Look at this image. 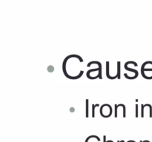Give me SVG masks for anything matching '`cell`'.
<instances>
[{
	"mask_svg": "<svg viewBox=\"0 0 152 142\" xmlns=\"http://www.w3.org/2000/svg\"><path fill=\"white\" fill-rule=\"evenodd\" d=\"M118 142H124V141H118Z\"/></svg>",
	"mask_w": 152,
	"mask_h": 142,
	"instance_id": "7",
	"label": "cell"
},
{
	"mask_svg": "<svg viewBox=\"0 0 152 142\" xmlns=\"http://www.w3.org/2000/svg\"><path fill=\"white\" fill-rule=\"evenodd\" d=\"M139 116V115H138V105L137 104L136 105V117H138Z\"/></svg>",
	"mask_w": 152,
	"mask_h": 142,
	"instance_id": "6",
	"label": "cell"
},
{
	"mask_svg": "<svg viewBox=\"0 0 152 142\" xmlns=\"http://www.w3.org/2000/svg\"><path fill=\"white\" fill-rule=\"evenodd\" d=\"M117 108H118V104H115V117H117Z\"/></svg>",
	"mask_w": 152,
	"mask_h": 142,
	"instance_id": "5",
	"label": "cell"
},
{
	"mask_svg": "<svg viewBox=\"0 0 152 142\" xmlns=\"http://www.w3.org/2000/svg\"><path fill=\"white\" fill-rule=\"evenodd\" d=\"M88 101L89 100L88 99H86V117H88L89 116V114H88Z\"/></svg>",
	"mask_w": 152,
	"mask_h": 142,
	"instance_id": "3",
	"label": "cell"
},
{
	"mask_svg": "<svg viewBox=\"0 0 152 142\" xmlns=\"http://www.w3.org/2000/svg\"><path fill=\"white\" fill-rule=\"evenodd\" d=\"M99 106V104H92V117H94L95 116V114H94V109L96 106Z\"/></svg>",
	"mask_w": 152,
	"mask_h": 142,
	"instance_id": "4",
	"label": "cell"
},
{
	"mask_svg": "<svg viewBox=\"0 0 152 142\" xmlns=\"http://www.w3.org/2000/svg\"><path fill=\"white\" fill-rule=\"evenodd\" d=\"M120 64H121V62H117V76H118V78L119 79H120Z\"/></svg>",
	"mask_w": 152,
	"mask_h": 142,
	"instance_id": "2",
	"label": "cell"
},
{
	"mask_svg": "<svg viewBox=\"0 0 152 142\" xmlns=\"http://www.w3.org/2000/svg\"><path fill=\"white\" fill-rule=\"evenodd\" d=\"M125 69H126L127 70H129V71H132V72H134L135 73V75H134V76L132 77H129V75H128L127 73H124V76L126 77V78H128V79H135V78H137L138 77V75H139V73H138V71L137 70H134V69H132V68H129L128 67V64L127 62H126V64H125V66H124Z\"/></svg>",
	"mask_w": 152,
	"mask_h": 142,
	"instance_id": "1",
	"label": "cell"
}]
</instances>
